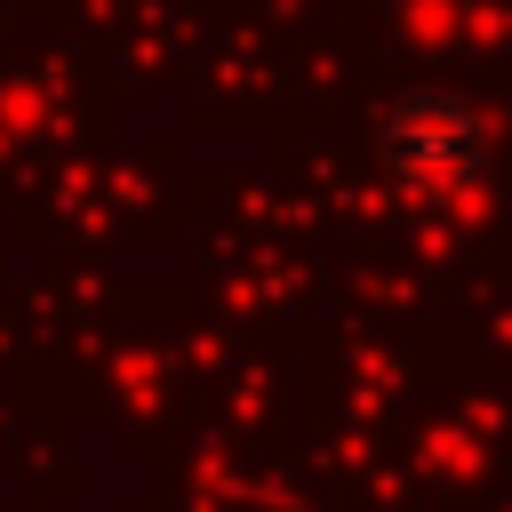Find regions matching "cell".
<instances>
[{"mask_svg":"<svg viewBox=\"0 0 512 512\" xmlns=\"http://www.w3.org/2000/svg\"><path fill=\"white\" fill-rule=\"evenodd\" d=\"M488 152H496L488 112H480L472 96H456V88H408V96H392L384 120H376V160H384V176H392L408 200H424V208L472 200V192L488 184Z\"/></svg>","mask_w":512,"mask_h":512,"instance_id":"obj_1","label":"cell"}]
</instances>
